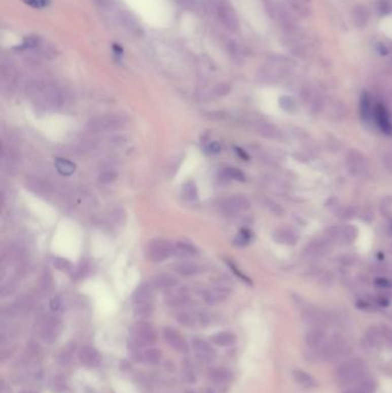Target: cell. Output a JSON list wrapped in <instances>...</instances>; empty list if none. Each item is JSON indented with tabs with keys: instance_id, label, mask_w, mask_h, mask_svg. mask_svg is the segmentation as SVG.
Wrapping results in <instances>:
<instances>
[{
	"instance_id": "cell-1",
	"label": "cell",
	"mask_w": 392,
	"mask_h": 393,
	"mask_svg": "<svg viewBox=\"0 0 392 393\" xmlns=\"http://www.w3.org/2000/svg\"><path fill=\"white\" fill-rule=\"evenodd\" d=\"M367 374V364L363 359L354 358L340 364L334 371V377L339 385L350 386Z\"/></svg>"
},
{
	"instance_id": "cell-2",
	"label": "cell",
	"mask_w": 392,
	"mask_h": 393,
	"mask_svg": "<svg viewBox=\"0 0 392 393\" xmlns=\"http://www.w3.org/2000/svg\"><path fill=\"white\" fill-rule=\"evenodd\" d=\"M157 342V331L149 322H137L131 329L130 343L135 348L150 347Z\"/></svg>"
},
{
	"instance_id": "cell-3",
	"label": "cell",
	"mask_w": 392,
	"mask_h": 393,
	"mask_svg": "<svg viewBox=\"0 0 392 393\" xmlns=\"http://www.w3.org/2000/svg\"><path fill=\"white\" fill-rule=\"evenodd\" d=\"M348 349H350V345L345 337L334 335L328 340H326V343L320 348V355L325 361L331 362L340 359L344 354L348 352Z\"/></svg>"
},
{
	"instance_id": "cell-4",
	"label": "cell",
	"mask_w": 392,
	"mask_h": 393,
	"mask_svg": "<svg viewBox=\"0 0 392 393\" xmlns=\"http://www.w3.org/2000/svg\"><path fill=\"white\" fill-rule=\"evenodd\" d=\"M127 119L122 114H106L91 119L87 127L91 132H102L118 130L124 127Z\"/></svg>"
},
{
	"instance_id": "cell-5",
	"label": "cell",
	"mask_w": 392,
	"mask_h": 393,
	"mask_svg": "<svg viewBox=\"0 0 392 393\" xmlns=\"http://www.w3.org/2000/svg\"><path fill=\"white\" fill-rule=\"evenodd\" d=\"M175 254V244L169 240H152L148 246V256L153 262H161Z\"/></svg>"
},
{
	"instance_id": "cell-6",
	"label": "cell",
	"mask_w": 392,
	"mask_h": 393,
	"mask_svg": "<svg viewBox=\"0 0 392 393\" xmlns=\"http://www.w3.org/2000/svg\"><path fill=\"white\" fill-rule=\"evenodd\" d=\"M222 213L228 215V217H234L242 211L250 208V201L247 198L243 196H234L227 199L222 200L220 204Z\"/></svg>"
},
{
	"instance_id": "cell-7",
	"label": "cell",
	"mask_w": 392,
	"mask_h": 393,
	"mask_svg": "<svg viewBox=\"0 0 392 393\" xmlns=\"http://www.w3.org/2000/svg\"><path fill=\"white\" fill-rule=\"evenodd\" d=\"M38 332L43 339L47 343H52L58 338L60 332L59 319L52 316H46L41 321Z\"/></svg>"
},
{
	"instance_id": "cell-8",
	"label": "cell",
	"mask_w": 392,
	"mask_h": 393,
	"mask_svg": "<svg viewBox=\"0 0 392 393\" xmlns=\"http://www.w3.org/2000/svg\"><path fill=\"white\" fill-rule=\"evenodd\" d=\"M163 338H165L166 342L169 344L175 351L180 353H187L189 351L188 343L185 342L183 336L181 335L177 330L174 329V328H165V329H163Z\"/></svg>"
},
{
	"instance_id": "cell-9",
	"label": "cell",
	"mask_w": 392,
	"mask_h": 393,
	"mask_svg": "<svg viewBox=\"0 0 392 393\" xmlns=\"http://www.w3.org/2000/svg\"><path fill=\"white\" fill-rule=\"evenodd\" d=\"M192 348L193 352H195V354L198 356V359L201 360L202 362H212L215 359V355H217L214 348L204 339H193Z\"/></svg>"
},
{
	"instance_id": "cell-10",
	"label": "cell",
	"mask_w": 392,
	"mask_h": 393,
	"mask_svg": "<svg viewBox=\"0 0 392 393\" xmlns=\"http://www.w3.org/2000/svg\"><path fill=\"white\" fill-rule=\"evenodd\" d=\"M79 360L87 368H97L101 362V356L92 346H83L79 352Z\"/></svg>"
},
{
	"instance_id": "cell-11",
	"label": "cell",
	"mask_w": 392,
	"mask_h": 393,
	"mask_svg": "<svg viewBox=\"0 0 392 393\" xmlns=\"http://www.w3.org/2000/svg\"><path fill=\"white\" fill-rule=\"evenodd\" d=\"M377 388V382L375 378L368 376V374L353 383L343 393H375Z\"/></svg>"
},
{
	"instance_id": "cell-12",
	"label": "cell",
	"mask_w": 392,
	"mask_h": 393,
	"mask_svg": "<svg viewBox=\"0 0 392 393\" xmlns=\"http://www.w3.org/2000/svg\"><path fill=\"white\" fill-rule=\"evenodd\" d=\"M327 340L325 328H312L305 335V343L309 348H321Z\"/></svg>"
},
{
	"instance_id": "cell-13",
	"label": "cell",
	"mask_w": 392,
	"mask_h": 393,
	"mask_svg": "<svg viewBox=\"0 0 392 393\" xmlns=\"http://www.w3.org/2000/svg\"><path fill=\"white\" fill-rule=\"evenodd\" d=\"M230 296V290L226 287L212 288L205 292L204 300L208 305H218L226 301Z\"/></svg>"
},
{
	"instance_id": "cell-14",
	"label": "cell",
	"mask_w": 392,
	"mask_h": 393,
	"mask_svg": "<svg viewBox=\"0 0 392 393\" xmlns=\"http://www.w3.org/2000/svg\"><path fill=\"white\" fill-rule=\"evenodd\" d=\"M374 114H375V119H376V122L378 126H380L381 130L385 133V135H392V122L390 120V115L389 112L385 109L382 103H378V105L375 107L374 110Z\"/></svg>"
},
{
	"instance_id": "cell-15",
	"label": "cell",
	"mask_w": 392,
	"mask_h": 393,
	"mask_svg": "<svg viewBox=\"0 0 392 393\" xmlns=\"http://www.w3.org/2000/svg\"><path fill=\"white\" fill-rule=\"evenodd\" d=\"M291 376L294 378V381L298 384L300 387L303 388H315L318 384L316 379L314 378L312 375H309L306 371L301 369H294L291 373Z\"/></svg>"
},
{
	"instance_id": "cell-16",
	"label": "cell",
	"mask_w": 392,
	"mask_h": 393,
	"mask_svg": "<svg viewBox=\"0 0 392 393\" xmlns=\"http://www.w3.org/2000/svg\"><path fill=\"white\" fill-rule=\"evenodd\" d=\"M152 284H141L132 293V301L136 304H143V302H151L153 296Z\"/></svg>"
},
{
	"instance_id": "cell-17",
	"label": "cell",
	"mask_w": 392,
	"mask_h": 393,
	"mask_svg": "<svg viewBox=\"0 0 392 393\" xmlns=\"http://www.w3.org/2000/svg\"><path fill=\"white\" fill-rule=\"evenodd\" d=\"M347 163L350 165L352 169L357 171H363L367 168V161L364 157L363 153H360L358 150H350L346 154Z\"/></svg>"
},
{
	"instance_id": "cell-18",
	"label": "cell",
	"mask_w": 392,
	"mask_h": 393,
	"mask_svg": "<svg viewBox=\"0 0 392 393\" xmlns=\"http://www.w3.org/2000/svg\"><path fill=\"white\" fill-rule=\"evenodd\" d=\"M152 287L154 289H159V290H166V289L174 288L177 284V279L174 275L171 274H160L157 275L156 277L152 279Z\"/></svg>"
},
{
	"instance_id": "cell-19",
	"label": "cell",
	"mask_w": 392,
	"mask_h": 393,
	"mask_svg": "<svg viewBox=\"0 0 392 393\" xmlns=\"http://www.w3.org/2000/svg\"><path fill=\"white\" fill-rule=\"evenodd\" d=\"M384 339H383V336L381 334L380 328H375L372 327L369 328L367 334H366V338H365V343L369 348H380Z\"/></svg>"
},
{
	"instance_id": "cell-20",
	"label": "cell",
	"mask_w": 392,
	"mask_h": 393,
	"mask_svg": "<svg viewBox=\"0 0 392 393\" xmlns=\"http://www.w3.org/2000/svg\"><path fill=\"white\" fill-rule=\"evenodd\" d=\"M237 340V337L231 331H222L219 332V334L214 335L212 337V342L218 345V346L221 347H227V346H231L234 345Z\"/></svg>"
},
{
	"instance_id": "cell-21",
	"label": "cell",
	"mask_w": 392,
	"mask_h": 393,
	"mask_svg": "<svg viewBox=\"0 0 392 393\" xmlns=\"http://www.w3.org/2000/svg\"><path fill=\"white\" fill-rule=\"evenodd\" d=\"M274 239L277 240L278 243L295 245L298 237H297L296 232L292 229H279L274 234Z\"/></svg>"
},
{
	"instance_id": "cell-22",
	"label": "cell",
	"mask_w": 392,
	"mask_h": 393,
	"mask_svg": "<svg viewBox=\"0 0 392 393\" xmlns=\"http://www.w3.org/2000/svg\"><path fill=\"white\" fill-rule=\"evenodd\" d=\"M153 314V307L151 302H143V304H136L133 308V316L138 321H145L149 319Z\"/></svg>"
},
{
	"instance_id": "cell-23",
	"label": "cell",
	"mask_w": 392,
	"mask_h": 393,
	"mask_svg": "<svg viewBox=\"0 0 392 393\" xmlns=\"http://www.w3.org/2000/svg\"><path fill=\"white\" fill-rule=\"evenodd\" d=\"M161 351L156 347H148L141 353V360L149 365H158L161 360Z\"/></svg>"
},
{
	"instance_id": "cell-24",
	"label": "cell",
	"mask_w": 392,
	"mask_h": 393,
	"mask_svg": "<svg viewBox=\"0 0 392 393\" xmlns=\"http://www.w3.org/2000/svg\"><path fill=\"white\" fill-rule=\"evenodd\" d=\"M177 271L183 276H193L204 271V268L196 262H183L177 267Z\"/></svg>"
},
{
	"instance_id": "cell-25",
	"label": "cell",
	"mask_w": 392,
	"mask_h": 393,
	"mask_svg": "<svg viewBox=\"0 0 392 393\" xmlns=\"http://www.w3.org/2000/svg\"><path fill=\"white\" fill-rule=\"evenodd\" d=\"M55 168H57L59 174H61L62 176H70L75 172L76 165L69 160L57 159L55 160Z\"/></svg>"
},
{
	"instance_id": "cell-26",
	"label": "cell",
	"mask_w": 392,
	"mask_h": 393,
	"mask_svg": "<svg viewBox=\"0 0 392 393\" xmlns=\"http://www.w3.org/2000/svg\"><path fill=\"white\" fill-rule=\"evenodd\" d=\"M231 373L226 368H215L209 373V378L217 384H225L231 379Z\"/></svg>"
},
{
	"instance_id": "cell-27",
	"label": "cell",
	"mask_w": 392,
	"mask_h": 393,
	"mask_svg": "<svg viewBox=\"0 0 392 393\" xmlns=\"http://www.w3.org/2000/svg\"><path fill=\"white\" fill-rule=\"evenodd\" d=\"M257 131L261 136L267 138H276L279 136V130L274 126V124L268 122H260L257 124Z\"/></svg>"
},
{
	"instance_id": "cell-28",
	"label": "cell",
	"mask_w": 392,
	"mask_h": 393,
	"mask_svg": "<svg viewBox=\"0 0 392 393\" xmlns=\"http://www.w3.org/2000/svg\"><path fill=\"white\" fill-rule=\"evenodd\" d=\"M27 187L28 189L31 190L35 193L38 194H45L49 192L50 187L45 181H42L40 178H30L27 181Z\"/></svg>"
},
{
	"instance_id": "cell-29",
	"label": "cell",
	"mask_w": 392,
	"mask_h": 393,
	"mask_svg": "<svg viewBox=\"0 0 392 393\" xmlns=\"http://www.w3.org/2000/svg\"><path fill=\"white\" fill-rule=\"evenodd\" d=\"M196 246L188 243V241H176L175 243V254L180 253L185 257H192L197 254Z\"/></svg>"
},
{
	"instance_id": "cell-30",
	"label": "cell",
	"mask_w": 392,
	"mask_h": 393,
	"mask_svg": "<svg viewBox=\"0 0 392 393\" xmlns=\"http://www.w3.org/2000/svg\"><path fill=\"white\" fill-rule=\"evenodd\" d=\"M222 176L228 180L240 181V182H244L245 181L244 172L242 170H239L238 168H235V167L225 168V169L222 170Z\"/></svg>"
},
{
	"instance_id": "cell-31",
	"label": "cell",
	"mask_w": 392,
	"mask_h": 393,
	"mask_svg": "<svg viewBox=\"0 0 392 393\" xmlns=\"http://www.w3.org/2000/svg\"><path fill=\"white\" fill-rule=\"evenodd\" d=\"M183 196L188 200H197L198 199V189L196 183L193 181H188L183 185Z\"/></svg>"
},
{
	"instance_id": "cell-32",
	"label": "cell",
	"mask_w": 392,
	"mask_h": 393,
	"mask_svg": "<svg viewBox=\"0 0 392 393\" xmlns=\"http://www.w3.org/2000/svg\"><path fill=\"white\" fill-rule=\"evenodd\" d=\"M358 236V229L354 226H345L342 229V232H340V237H342L343 240H345L346 243H352L353 240L357 238Z\"/></svg>"
},
{
	"instance_id": "cell-33",
	"label": "cell",
	"mask_w": 392,
	"mask_h": 393,
	"mask_svg": "<svg viewBox=\"0 0 392 393\" xmlns=\"http://www.w3.org/2000/svg\"><path fill=\"white\" fill-rule=\"evenodd\" d=\"M53 266L55 269H58L60 271H69L72 269V263L69 260L67 259L61 258V257H55L53 258Z\"/></svg>"
},
{
	"instance_id": "cell-34",
	"label": "cell",
	"mask_w": 392,
	"mask_h": 393,
	"mask_svg": "<svg viewBox=\"0 0 392 393\" xmlns=\"http://www.w3.org/2000/svg\"><path fill=\"white\" fill-rule=\"evenodd\" d=\"M311 248L314 253L321 256V254H326L330 251V245L327 243V241L318 240L316 243H313L311 245Z\"/></svg>"
},
{
	"instance_id": "cell-35",
	"label": "cell",
	"mask_w": 392,
	"mask_h": 393,
	"mask_svg": "<svg viewBox=\"0 0 392 393\" xmlns=\"http://www.w3.org/2000/svg\"><path fill=\"white\" fill-rule=\"evenodd\" d=\"M251 237H252L251 231L247 230V229H243V230L238 234V236L236 237L235 244L238 245V246L247 245L248 241L251 240Z\"/></svg>"
},
{
	"instance_id": "cell-36",
	"label": "cell",
	"mask_w": 392,
	"mask_h": 393,
	"mask_svg": "<svg viewBox=\"0 0 392 393\" xmlns=\"http://www.w3.org/2000/svg\"><path fill=\"white\" fill-rule=\"evenodd\" d=\"M177 319H179V322L181 323V325L185 326V327H192L196 323L195 316H193L192 314L187 313V312H183V313L179 314L177 315Z\"/></svg>"
},
{
	"instance_id": "cell-37",
	"label": "cell",
	"mask_w": 392,
	"mask_h": 393,
	"mask_svg": "<svg viewBox=\"0 0 392 393\" xmlns=\"http://www.w3.org/2000/svg\"><path fill=\"white\" fill-rule=\"evenodd\" d=\"M118 178V174L114 170H106L104 172H101L100 176H99V181L104 184H109L114 182Z\"/></svg>"
},
{
	"instance_id": "cell-38",
	"label": "cell",
	"mask_w": 392,
	"mask_h": 393,
	"mask_svg": "<svg viewBox=\"0 0 392 393\" xmlns=\"http://www.w3.org/2000/svg\"><path fill=\"white\" fill-rule=\"evenodd\" d=\"M51 388L54 393H68L69 388H68L67 384L62 382L61 379H54V382L51 384Z\"/></svg>"
},
{
	"instance_id": "cell-39",
	"label": "cell",
	"mask_w": 392,
	"mask_h": 393,
	"mask_svg": "<svg viewBox=\"0 0 392 393\" xmlns=\"http://www.w3.org/2000/svg\"><path fill=\"white\" fill-rule=\"evenodd\" d=\"M279 105H281L282 109L287 112H294L296 109V103L294 101V99L290 97H282L279 99Z\"/></svg>"
},
{
	"instance_id": "cell-40",
	"label": "cell",
	"mask_w": 392,
	"mask_h": 393,
	"mask_svg": "<svg viewBox=\"0 0 392 393\" xmlns=\"http://www.w3.org/2000/svg\"><path fill=\"white\" fill-rule=\"evenodd\" d=\"M370 109H372V107H370V99L367 93H364L363 97H361V113H363L365 118H368Z\"/></svg>"
},
{
	"instance_id": "cell-41",
	"label": "cell",
	"mask_w": 392,
	"mask_h": 393,
	"mask_svg": "<svg viewBox=\"0 0 392 393\" xmlns=\"http://www.w3.org/2000/svg\"><path fill=\"white\" fill-rule=\"evenodd\" d=\"M41 283H42V288L44 289V290H46V291L51 290V288H52V285H53L52 275H51V273L47 269H46L45 273L43 274V276H42Z\"/></svg>"
},
{
	"instance_id": "cell-42",
	"label": "cell",
	"mask_w": 392,
	"mask_h": 393,
	"mask_svg": "<svg viewBox=\"0 0 392 393\" xmlns=\"http://www.w3.org/2000/svg\"><path fill=\"white\" fill-rule=\"evenodd\" d=\"M380 330H381V334L383 336L384 342L389 345V346L392 347V328H390L389 326H386V325H382L380 327Z\"/></svg>"
},
{
	"instance_id": "cell-43",
	"label": "cell",
	"mask_w": 392,
	"mask_h": 393,
	"mask_svg": "<svg viewBox=\"0 0 392 393\" xmlns=\"http://www.w3.org/2000/svg\"><path fill=\"white\" fill-rule=\"evenodd\" d=\"M22 2L33 8H42L49 5L50 0H22Z\"/></svg>"
},
{
	"instance_id": "cell-44",
	"label": "cell",
	"mask_w": 392,
	"mask_h": 393,
	"mask_svg": "<svg viewBox=\"0 0 392 393\" xmlns=\"http://www.w3.org/2000/svg\"><path fill=\"white\" fill-rule=\"evenodd\" d=\"M221 150H222V146L219 141H210L209 144L206 146V151L210 154H218L221 152Z\"/></svg>"
},
{
	"instance_id": "cell-45",
	"label": "cell",
	"mask_w": 392,
	"mask_h": 393,
	"mask_svg": "<svg viewBox=\"0 0 392 393\" xmlns=\"http://www.w3.org/2000/svg\"><path fill=\"white\" fill-rule=\"evenodd\" d=\"M357 307L361 310H366V312H372L375 309L372 302L367 300H359L357 302Z\"/></svg>"
},
{
	"instance_id": "cell-46",
	"label": "cell",
	"mask_w": 392,
	"mask_h": 393,
	"mask_svg": "<svg viewBox=\"0 0 392 393\" xmlns=\"http://www.w3.org/2000/svg\"><path fill=\"white\" fill-rule=\"evenodd\" d=\"M268 208L271 210V213L277 215V217H282L284 214V210L282 207L277 204H275L274 201H268Z\"/></svg>"
},
{
	"instance_id": "cell-47",
	"label": "cell",
	"mask_w": 392,
	"mask_h": 393,
	"mask_svg": "<svg viewBox=\"0 0 392 393\" xmlns=\"http://www.w3.org/2000/svg\"><path fill=\"white\" fill-rule=\"evenodd\" d=\"M340 232H342V230H340L339 228L331 227V228L328 229V230H327V235H328L329 238L336 239V238H338V237L340 236Z\"/></svg>"
},
{
	"instance_id": "cell-48",
	"label": "cell",
	"mask_w": 392,
	"mask_h": 393,
	"mask_svg": "<svg viewBox=\"0 0 392 393\" xmlns=\"http://www.w3.org/2000/svg\"><path fill=\"white\" fill-rule=\"evenodd\" d=\"M50 307L51 309L53 310V312H57V310L60 309V307H61V299H60L59 297H54L51 299L50 301Z\"/></svg>"
},
{
	"instance_id": "cell-49",
	"label": "cell",
	"mask_w": 392,
	"mask_h": 393,
	"mask_svg": "<svg viewBox=\"0 0 392 393\" xmlns=\"http://www.w3.org/2000/svg\"><path fill=\"white\" fill-rule=\"evenodd\" d=\"M375 284H376L377 287L383 288V289L391 288V282H390L389 279H386V278H377L376 280H375Z\"/></svg>"
},
{
	"instance_id": "cell-50",
	"label": "cell",
	"mask_w": 392,
	"mask_h": 393,
	"mask_svg": "<svg viewBox=\"0 0 392 393\" xmlns=\"http://www.w3.org/2000/svg\"><path fill=\"white\" fill-rule=\"evenodd\" d=\"M229 86L228 85H219L217 88V94L218 96H226L229 92Z\"/></svg>"
},
{
	"instance_id": "cell-51",
	"label": "cell",
	"mask_w": 392,
	"mask_h": 393,
	"mask_svg": "<svg viewBox=\"0 0 392 393\" xmlns=\"http://www.w3.org/2000/svg\"><path fill=\"white\" fill-rule=\"evenodd\" d=\"M377 304L382 306V307H387V306L390 305V300H389V298L381 296V297L377 298Z\"/></svg>"
},
{
	"instance_id": "cell-52",
	"label": "cell",
	"mask_w": 392,
	"mask_h": 393,
	"mask_svg": "<svg viewBox=\"0 0 392 393\" xmlns=\"http://www.w3.org/2000/svg\"><path fill=\"white\" fill-rule=\"evenodd\" d=\"M236 152L238 155H240L244 160H248V155L244 152V151L242 149H236Z\"/></svg>"
},
{
	"instance_id": "cell-53",
	"label": "cell",
	"mask_w": 392,
	"mask_h": 393,
	"mask_svg": "<svg viewBox=\"0 0 392 393\" xmlns=\"http://www.w3.org/2000/svg\"><path fill=\"white\" fill-rule=\"evenodd\" d=\"M378 51H380V53L383 54V55H385V54L387 53V50L385 49L384 45H380V46H378Z\"/></svg>"
},
{
	"instance_id": "cell-54",
	"label": "cell",
	"mask_w": 392,
	"mask_h": 393,
	"mask_svg": "<svg viewBox=\"0 0 392 393\" xmlns=\"http://www.w3.org/2000/svg\"><path fill=\"white\" fill-rule=\"evenodd\" d=\"M114 50H115V52H116V53H122V49H121V47H119V45H116V44H114Z\"/></svg>"
}]
</instances>
